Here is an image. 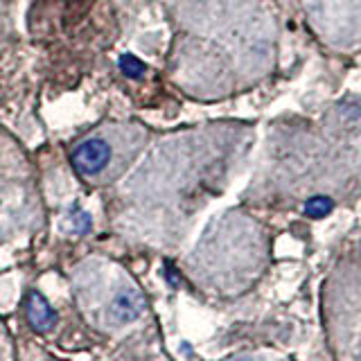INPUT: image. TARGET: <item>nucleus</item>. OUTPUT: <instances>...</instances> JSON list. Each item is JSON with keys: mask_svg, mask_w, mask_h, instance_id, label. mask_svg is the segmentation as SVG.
Segmentation results:
<instances>
[{"mask_svg": "<svg viewBox=\"0 0 361 361\" xmlns=\"http://www.w3.org/2000/svg\"><path fill=\"white\" fill-rule=\"evenodd\" d=\"M332 210H334V201L330 197H325V195L312 197V199L305 201V214L312 217V219H323Z\"/></svg>", "mask_w": 361, "mask_h": 361, "instance_id": "obj_5", "label": "nucleus"}, {"mask_svg": "<svg viewBox=\"0 0 361 361\" xmlns=\"http://www.w3.org/2000/svg\"><path fill=\"white\" fill-rule=\"evenodd\" d=\"M66 228L73 235H86L90 231V214L79 206H73L66 214Z\"/></svg>", "mask_w": 361, "mask_h": 361, "instance_id": "obj_4", "label": "nucleus"}, {"mask_svg": "<svg viewBox=\"0 0 361 361\" xmlns=\"http://www.w3.org/2000/svg\"><path fill=\"white\" fill-rule=\"evenodd\" d=\"M25 316H27V323L37 332H50L52 325L56 323L54 310L50 307V302L45 300V296L39 291H30L27 302H25Z\"/></svg>", "mask_w": 361, "mask_h": 361, "instance_id": "obj_2", "label": "nucleus"}, {"mask_svg": "<svg viewBox=\"0 0 361 361\" xmlns=\"http://www.w3.org/2000/svg\"><path fill=\"white\" fill-rule=\"evenodd\" d=\"M71 161L79 174L95 176L99 172H104L106 165L111 163V147L102 138H88L82 145H77Z\"/></svg>", "mask_w": 361, "mask_h": 361, "instance_id": "obj_1", "label": "nucleus"}, {"mask_svg": "<svg viewBox=\"0 0 361 361\" xmlns=\"http://www.w3.org/2000/svg\"><path fill=\"white\" fill-rule=\"evenodd\" d=\"M235 361H255V359H248V357H242V359H235Z\"/></svg>", "mask_w": 361, "mask_h": 361, "instance_id": "obj_7", "label": "nucleus"}, {"mask_svg": "<svg viewBox=\"0 0 361 361\" xmlns=\"http://www.w3.org/2000/svg\"><path fill=\"white\" fill-rule=\"evenodd\" d=\"M118 66H120L122 75L129 77V79H142L147 73V66L135 54H122L118 59Z\"/></svg>", "mask_w": 361, "mask_h": 361, "instance_id": "obj_6", "label": "nucleus"}, {"mask_svg": "<svg viewBox=\"0 0 361 361\" xmlns=\"http://www.w3.org/2000/svg\"><path fill=\"white\" fill-rule=\"evenodd\" d=\"M145 312V298L135 289H122L111 305V316L118 323H131Z\"/></svg>", "mask_w": 361, "mask_h": 361, "instance_id": "obj_3", "label": "nucleus"}]
</instances>
